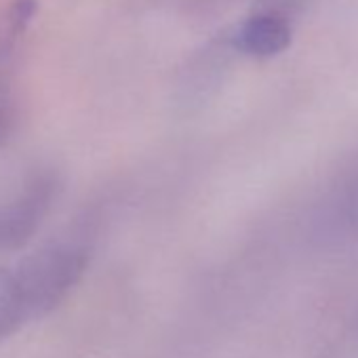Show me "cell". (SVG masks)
<instances>
[{"label": "cell", "instance_id": "1", "mask_svg": "<svg viewBox=\"0 0 358 358\" xmlns=\"http://www.w3.org/2000/svg\"><path fill=\"white\" fill-rule=\"evenodd\" d=\"M91 245L59 238L0 268V341L57 310L83 280Z\"/></svg>", "mask_w": 358, "mask_h": 358}, {"label": "cell", "instance_id": "3", "mask_svg": "<svg viewBox=\"0 0 358 358\" xmlns=\"http://www.w3.org/2000/svg\"><path fill=\"white\" fill-rule=\"evenodd\" d=\"M36 0H11L0 11V64H3L30 30L36 15Z\"/></svg>", "mask_w": 358, "mask_h": 358}, {"label": "cell", "instance_id": "4", "mask_svg": "<svg viewBox=\"0 0 358 358\" xmlns=\"http://www.w3.org/2000/svg\"><path fill=\"white\" fill-rule=\"evenodd\" d=\"M13 124H15V103L7 93V89L0 85V145L9 139Z\"/></svg>", "mask_w": 358, "mask_h": 358}, {"label": "cell", "instance_id": "2", "mask_svg": "<svg viewBox=\"0 0 358 358\" xmlns=\"http://www.w3.org/2000/svg\"><path fill=\"white\" fill-rule=\"evenodd\" d=\"M234 45L253 57H274L291 45V26L285 13L266 9L251 15L234 34Z\"/></svg>", "mask_w": 358, "mask_h": 358}, {"label": "cell", "instance_id": "5", "mask_svg": "<svg viewBox=\"0 0 358 358\" xmlns=\"http://www.w3.org/2000/svg\"><path fill=\"white\" fill-rule=\"evenodd\" d=\"M5 251H13V247H11V241L3 222V213H0V253H5Z\"/></svg>", "mask_w": 358, "mask_h": 358}]
</instances>
